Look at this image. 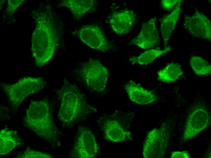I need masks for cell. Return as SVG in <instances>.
<instances>
[{"mask_svg": "<svg viewBox=\"0 0 211 158\" xmlns=\"http://www.w3.org/2000/svg\"><path fill=\"white\" fill-rule=\"evenodd\" d=\"M49 7L36 13V26L32 39L31 50L35 64L43 66L53 57L59 41V32L55 26Z\"/></svg>", "mask_w": 211, "mask_h": 158, "instance_id": "obj_1", "label": "cell"}, {"mask_svg": "<svg viewBox=\"0 0 211 158\" xmlns=\"http://www.w3.org/2000/svg\"><path fill=\"white\" fill-rule=\"evenodd\" d=\"M57 93L61 100L58 117L65 126L72 125L85 116L97 111L87 102L77 86L66 79H64Z\"/></svg>", "mask_w": 211, "mask_h": 158, "instance_id": "obj_2", "label": "cell"}, {"mask_svg": "<svg viewBox=\"0 0 211 158\" xmlns=\"http://www.w3.org/2000/svg\"><path fill=\"white\" fill-rule=\"evenodd\" d=\"M24 125L53 146L60 145L58 129L46 99L32 101L23 118Z\"/></svg>", "mask_w": 211, "mask_h": 158, "instance_id": "obj_3", "label": "cell"}, {"mask_svg": "<svg viewBox=\"0 0 211 158\" xmlns=\"http://www.w3.org/2000/svg\"><path fill=\"white\" fill-rule=\"evenodd\" d=\"M45 83L42 77H25L12 84L1 83V85L10 104L16 109L27 97L43 88Z\"/></svg>", "mask_w": 211, "mask_h": 158, "instance_id": "obj_4", "label": "cell"}, {"mask_svg": "<svg viewBox=\"0 0 211 158\" xmlns=\"http://www.w3.org/2000/svg\"><path fill=\"white\" fill-rule=\"evenodd\" d=\"M170 137V130L167 122L148 132L142 147L144 158H162L166 154Z\"/></svg>", "mask_w": 211, "mask_h": 158, "instance_id": "obj_5", "label": "cell"}, {"mask_svg": "<svg viewBox=\"0 0 211 158\" xmlns=\"http://www.w3.org/2000/svg\"><path fill=\"white\" fill-rule=\"evenodd\" d=\"M80 74L89 88L99 93L105 91L108 79L109 70L99 60L92 59L84 63Z\"/></svg>", "mask_w": 211, "mask_h": 158, "instance_id": "obj_6", "label": "cell"}, {"mask_svg": "<svg viewBox=\"0 0 211 158\" xmlns=\"http://www.w3.org/2000/svg\"><path fill=\"white\" fill-rule=\"evenodd\" d=\"M211 123L210 112L203 104H198L189 113L184 127L182 141L186 142L194 138Z\"/></svg>", "mask_w": 211, "mask_h": 158, "instance_id": "obj_7", "label": "cell"}, {"mask_svg": "<svg viewBox=\"0 0 211 158\" xmlns=\"http://www.w3.org/2000/svg\"><path fill=\"white\" fill-rule=\"evenodd\" d=\"M99 150L98 146L92 131L86 127L79 128L70 156L76 158H92L96 156Z\"/></svg>", "mask_w": 211, "mask_h": 158, "instance_id": "obj_8", "label": "cell"}, {"mask_svg": "<svg viewBox=\"0 0 211 158\" xmlns=\"http://www.w3.org/2000/svg\"><path fill=\"white\" fill-rule=\"evenodd\" d=\"M81 41L90 48L105 52L112 48L101 29L93 25L82 26L77 33Z\"/></svg>", "mask_w": 211, "mask_h": 158, "instance_id": "obj_9", "label": "cell"}, {"mask_svg": "<svg viewBox=\"0 0 211 158\" xmlns=\"http://www.w3.org/2000/svg\"><path fill=\"white\" fill-rule=\"evenodd\" d=\"M184 28L192 36L211 41V22L205 15L197 10L192 15H186Z\"/></svg>", "mask_w": 211, "mask_h": 158, "instance_id": "obj_10", "label": "cell"}, {"mask_svg": "<svg viewBox=\"0 0 211 158\" xmlns=\"http://www.w3.org/2000/svg\"><path fill=\"white\" fill-rule=\"evenodd\" d=\"M156 17L142 23L139 33L129 43L144 49L154 47L158 44L159 38L156 26Z\"/></svg>", "mask_w": 211, "mask_h": 158, "instance_id": "obj_11", "label": "cell"}, {"mask_svg": "<svg viewBox=\"0 0 211 158\" xmlns=\"http://www.w3.org/2000/svg\"><path fill=\"white\" fill-rule=\"evenodd\" d=\"M136 17V14L133 11L125 9L113 12L109 17V22L116 34L122 35L130 31Z\"/></svg>", "mask_w": 211, "mask_h": 158, "instance_id": "obj_12", "label": "cell"}, {"mask_svg": "<svg viewBox=\"0 0 211 158\" xmlns=\"http://www.w3.org/2000/svg\"><path fill=\"white\" fill-rule=\"evenodd\" d=\"M124 88L130 100L137 104H150L156 101L158 98L153 92L132 80L126 83Z\"/></svg>", "mask_w": 211, "mask_h": 158, "instance_id": "obj_13", "label": "cell"}, {"mask_svg": "<svg viewBox=\"0 0 211 158\" xmlns=\"http://www.w3.org/2000/svg\"><path fill=\"white\" fill-rule=\"evenodd\" d=\"M103 127L106 139L110 142L118 143L126 139H132L131 132L125 129L116 120H107Z\"/></svg>", "mask_w": 211, "mask_h": 158, "instance_id": "obj_14", "label": "cell"}, {"mask_svg": "<svg viewBox=\"0 0 211 158\" xmlns=\"http://www.w3.org/2000/svg\"><path fill=\"white\" fill-rule=\"evenodd\" d=\"M181 2L180 0L172 11L163 16L160 19V31L165 46L179 18L181 11Z\"/></svg>", "mask_w": 211, "mask_h": 158, "instance_id": "obj_15", "label": "cell"}, {"mask_svg": "<svg viewBox=\"0 0 211 158\" xmlns=\"http://www.w3.org/2000/svg\"><path fill=\"white\" fill-rule=\"evenodd\" d=\"M96 2L94 0H63L60 6L68 8L74 18L80 19L85 14L93 10Z\"/></svg>", "mask_w": 211, "mask_h": 158, "instance_id": "obj_16", "label": "cell"}, {"mask_svg": "<svg viewBox=\"0 0 211 158\" xmlns=\"http://www.w3.org/2000/svg\"><path fill=\"white\" fill-rule=\"evenodd\" d=\"M16 131L5 128L0 132V155L6 154L22 144Z\"/></svg>", "mask_w": 211, "mask_h": 158, "instance_id": "obj_17", "label": "cell"}, {"mask_svg": "<svg viewBox=\"0 0 211 158\" xmlns=\"http://www.w3.org/2000/svg\"><path fill=\"white\" fill-rule=\"evenodd\" d=\"M159 80L165 83L174 82L183 74L181 66L178 64L171 63L157 72Z\"/></svg>", "mask_w": 211, "mask_h": 158, "instance_id": "obj_18", "label": "cell"}, {"mask_svg": "<svg viewBox=\"0 0 211 158\" xmlns=\"http://www.w3.org/2000/svg\"><path fill=\"white\" fill-rule=\"evenodd\" d=\"M171 50L170 47H166L164 50L150 49L145 51L138 56H133L130 58L129 61L132 64L136 63L141 65L147 64L152 62L159 56L170 52Z\"/></svg>", "mask_w": 211, "mask_h": 158, "instance_id": "obj_19", "label": "cell"}, {"mask_svg": "<svg viewBox=\"0 0 211 158\" xmlns=\"http://www.w3.org/2000/svg\"><path fill=\"white\" fill-rule=\"evenodd\" d=\"M190 65L194 73L198 75H205L211 73V66L205 59L198 56L192 57Z\"/></svg>", "mask_w": 211, "mask_h": 158, "instance_id": "obj_20", "label": "cell"}, {"mask_svg": "<svg viewBox=\"0 0 211 158\" xmlns=\"http://www.w3.org/2000/svg\"><path fill=\"white\" fill-rule=\"evenodd\" d=\"M53 156L45 153L27 148L21 154L16 157L18 158H51Z\"/></svg>", "mask_w": 211, "mask_h": 158, "instance_id": "obj_21", "label": "cell"}, {"mask_svg": "<svg viewBox=\"0 0 211 158\" xmlns=\"http://www.w3.org/2000/svg\"><path fill=\"white\" fill-rule=\"evenodd\" d=\"M6 9L7 14L9 15L13 14L16 9L24 2V0H8Z\"/></svg>", "mask_w": 211, "mask_h": 158, "instance_id": "obj_22", "label": "cell"}, {"mask_svg": "<svg viewBox=\"0 0 211 158\" xmlns=\"http://www.w3.org/2000/svg\"><path fill=\"white\" fill-rule=\"evenodd\" d=\"M180 1V0H163L161 1V4L165 9L170 11L176 6Z\"/></svg>", "mask_w": 211, "mask_h": 158, "instance_id": "obj_23", "label": "cell"}, {"mask_svg": "<svg viewBox=\"0 0 211 158\" xmlns=\"http://www.w3.org/2000/svg\"><path fill=\"white\" fill-rule=\"evenodd\" d=\"M171 158H189V155L186 151H176L171 153Z\"/></svg>", "mask_w": 211, "mask_h": 158, "instance_id": "obj_24", "label": "cell"}]
</instances>
